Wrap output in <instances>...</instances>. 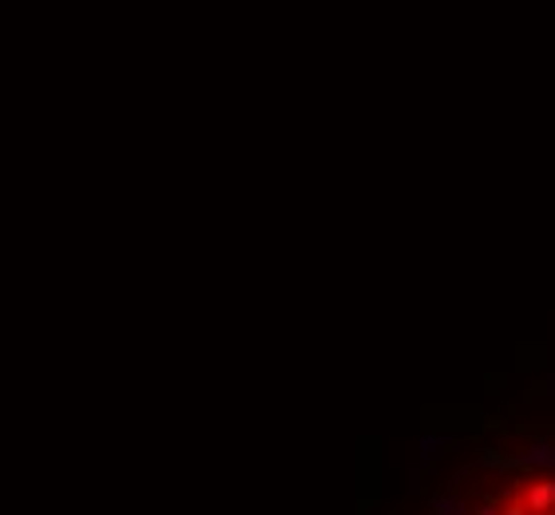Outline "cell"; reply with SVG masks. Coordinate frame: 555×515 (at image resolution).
Segmentation results:
<instances>
[{"instance_id":"cell-1","label":"cell","mask_w":555,"mask_h":515,"mask_svg":"<svg viewBox=\"0 0 555 515\" xmlns=\"http://www.w3.org/2000/svg\"><path fill=\"white\" fill-rule=\"evenodd\" d=\"M520 504L527 507L532 515H555V480H532V484H524V499Z\"/></svg>"},{"instance_id":"cell-2","label":"cell","mask_w":555,"mask_h":515,"mask_svg":"<svg viewBox=\"0 0 555 515\" xmlns=\"http://www.w3.org/2000/svg\"><path fill=\"white\" fill-rule=\"evenodd\" d=\"M433 515H468V507L452 495H440V499H433Z\"/></svg>"},{"instance_id":"cell-3","label":"cell","mask_w":555,"mask_h":515,"mask_svg":"<svg viewBox=\"0 0 555 515\" xmlns=\"http://www.w3.org/2000/svg\"><path fill=\"white\" fill-rule=\"evenodd\" d=\"M500 515H532V511H527V507L520 504V495H515L512 504H504V507H500Z\"/></svg>"},{"instance_id":"cell-4","label":"cell","mask_w":555,"mask_h":515,"mask_svg":"<svg viewBox=\"0 0 555 515\" xmlns=\"http://www.w3.org/2000/svg\"><path fill=\"white\" fill-rule=\"evenodd\" d=\"M472 515H500V504H484V507H476Z\"/></svg>"}]
</instances>
